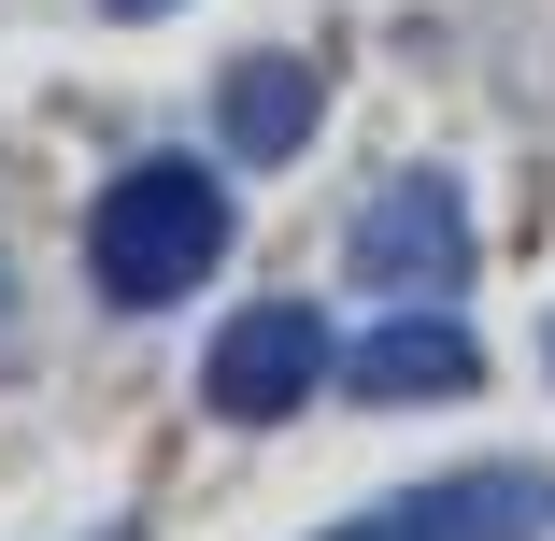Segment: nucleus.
I'll use <instances>...</instances> for the list:
<instances>
[{
  "label": "nucleus",
  "mask_w": 555,
  "mask_h": 541,
  "mask_svg": "<svg viewBox=\"0 0 555 541\" xmlns=\"http://www.w3.org/2000/svg\"><path fill=\"white\" fill-rule=\"evenodd\" d=\"M214 257H229V185H214L199 157H143V171L100 185V214H86V271H100L115 313H171Z\"/></svg>",
  "instance_id": "nucleus-1"
},
{
  "label": "nucleus",
  "mask_w": 555,
  "mask_h": 541,
  "mask_svg": "<svg viewBox=\"0 0 555 541\" xmlns=\"http://www.w3.org/2000/svg\"><path fill=\"white\" fill-rule=\"evenodd\" d=\"M357 285H385V299L470 285V199L441 185V171H399V185L357 214Z\"/></svg>",
  "instance_id": "nucleus-4"
},
{
  "label": "nucleus",
  "mask_w": 555,
  "mask_h": 541,
  "mask_svg": "<svg viewBox=\"0 0 555 541\" xmlns=\"http://www.w3.org/2000/svg\"><path fill=\"white\" fill-rule=\"evenodd\" d=\"M313 115H327L313 57H229V86H214V129H229V157H257V171H285L313 143Z\"/></svg>",
  "instance_id": "nucleus-6"
},
{
  "label": "nucleus",
  "mask_w": 555,
  "mask_h": 541,
  "mask_svg": "<svg viewBox=\"0 0 555 541\" xmlns=\"http://www.w3.org/2000/svg\"><path fill=\"white\" fill-rule=\"evenodd\" d=\"M313 385H327V329H313L299 299H257V313H229V329H214V357H199V399L229 413V427H285Z\"/></svg>",
  "instance_id": "nucleus-3"
},
{
  "label": "nucleus",
  "mask_w": 555,
  "mask_h": 541,
  "mask_svg": "<svg viewBox=\"0 0 555 541\" xmlns=\"http://www.w3.org/2000/svg\"><path fill=\"white\" fill-rule=\"evenodd\" d=\"M313 541H555V471H441V485H399L343 527H313Z\"/></svg>",
  "instance_id": "nucleus-2"
},
{
  "label": "nucleus",
  "mask_w": 555,
  "mask_h": 541,
  "mask_svg": "<svg viewBox=\"0 0 555 541\" xmlns=\"http://www.w3.org/2000/svg\"><path fill=\"white\" fill-rule=\"evenodd\" d=\"M100 15H171V0H100Z\"/></svg>",
  "instance_id": "nucleus-7"
},
{
  "label": "nucleus",
  "mask_w": 555,
  "mask_h": 541,
  "mask_svg": "<svg viewBox=\"0 0 555 541\" xmlns=\"http://www.w3.org/2000/svg\"><path fill=\"white\" fill-rule=\"evenodd\" d=\"M343 385L385 399V413H399V399H470V385H485V343L456 329V313H385V329L343 357Z\"/></svg>",
  "instance_id": "nucleus-5"
}]
</instances>
